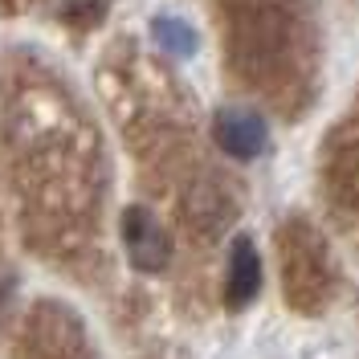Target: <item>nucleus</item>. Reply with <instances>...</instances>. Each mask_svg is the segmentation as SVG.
<instances>
[{
	"label": "nucleus",
	"instance_id": "obj_4",
	"mask_svg": "<svg viewBox=\"0 0 359 359\" xmlns=\"http://www.w3.org/2000/svg\"><path fill=\"white\" fill-rule=\"evenodd\" d=\"M151 37H156L159 49H168V53H176V57L196 53V45H201L196 33L184 21H176V17H156V21H151Z\"/></svg>",
	"mask_w": 359,
	"mask_h": 359
},
{
	"label": "nucleus",
	"instance_id": "obj_2",
	"mask_svg": "<svg viewBox=\"0 0 359 359\" xmlns=\"http://www.w3.org/2000/svg\"><path fill=\"white\" fill-rule=\"evenodd\" d=\"M212 139L224 156L233 159H253L266 151V123L253 111H221L212 123Z\"/></svg>",
	"mask_w": 359,
	"mask_h": 359
},
{
	"label": "nucleus",
	"instance_id": "obj_1",
	"mask_svg": "<svg viewBox=\"0 0 359 359\" xmlns=\"http://www.w3.org/2000/svg\"><path fill=\"white\" fill-rule=\"evenodd\" d=\"M123 245H127L131 266L143 269V273L163 269V266H168V257H172V241H168L163 224H159L143 204L123 208Z\"/></svg>",
	"mask_w": 359,
	"mask_h": 359
},
{
	"label": "nucleus",
	"instance_id": "obj_3",
	"mask_svg": "<svg viewBox=\"0 0 359 359\" xmlns=\"http://www.w3.org/2000/svg\"><path fill=\"white\" fill-rule=\"evenodd\" d=\"M257 286H262V262H257V249L249 237H237L233 249H229V278H224V302L233 311L249 306L257 298Z\"/></svg>",
	"mask_w": 359,
	"mask_h": 359
},
{
	"label": "nucleus",
	"instance_id": "obj_5",
	"mask_svg": "<svg viewBox=\"0 0 359 359\" xmlns=\"http://www.w3.org/2000/svg\"><path fill=\"white\" fill-rule=\"evenodd\" d=\"M62 17L74 29H90V25H98L107 17V0H69L66 8H62Z\"/></svg>",
	"mask_w": 359,
	"mask_h": 359
}]
</instances>
